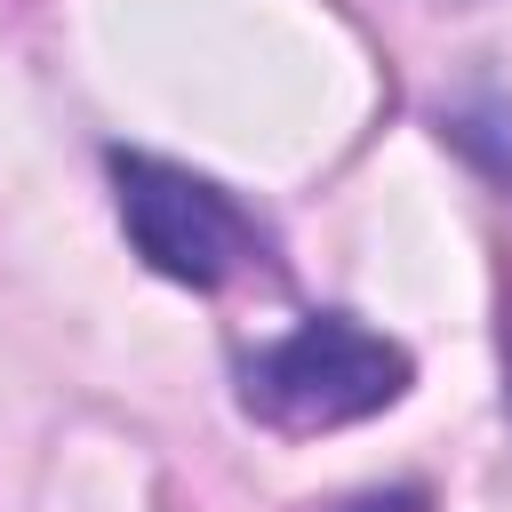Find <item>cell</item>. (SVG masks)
<instances>
[{
	"label": "cell",
	"instance_id": "cell-2",
	"mask_svg": "<svg viewBox=\"0 0 512 512\" xmlns=\"http://www.w3.org/2000/svg\"><path fill=\"white\" fill-rule=\"evenodd\" d=\"M112 200H120L128 248L176 288H224L264 264V224L184 160L112 152Z\"/></svg>",
	"mask_w": 512,
	"mask_h": 512
},
{
	"label": "cell",
	"instance_id": "cell-1",
	"mask_svg": "<svg viewBox=\"0 0 512 512\" xmlns=\"http://www.w3.org/2000/svg\"><path fill=\"white\" fill-rule=\"evenodd\" d=\"M408 376H416V360L384 328H368L360 312H312L240 360V408L264 432L304 440V432L384 416L408 392Z\"/></svg>",
	"mask_w": 512,
	"mask_h": 512
},
{
	"label": "cell",
	"instance_id": "cell-3",
	"mask_svg": "<svg viewBox=\"0 0 512 512\" xmlns=\"http://www.w3.org/2000/svg\"><path fill=\"white\" fill-rule=\"evenodd\" d=\"M336 512H424V496L392 488V496H352V504H336Z\"/></svg>",
	"mask_w": 512,
	"mask_h": 512
}]
</instances>
